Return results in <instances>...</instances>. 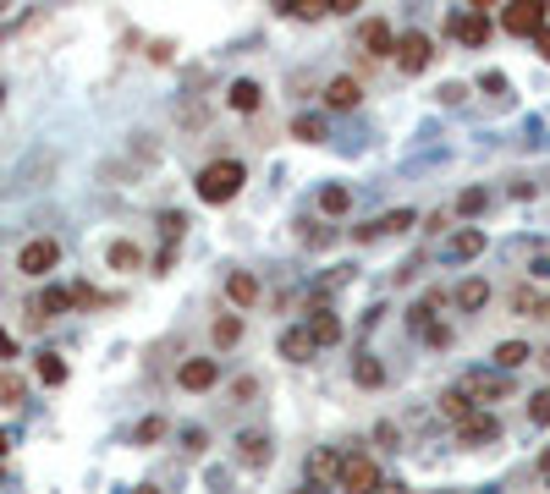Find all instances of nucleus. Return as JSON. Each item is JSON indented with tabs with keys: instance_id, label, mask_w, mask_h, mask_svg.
<instances>
[{
	"instance_id": "19",
	"label": "nucleus",
	"mask_w": 550,
	"mask_h": 494,
	"mask_svg": "<svg viewBox=\"0 0 550 494\" xmlns=\"http://www.w3.org/2000/svg\"><path fill=\"white\" fill-rule=\"evenodd\" d=\"M275 352H281L286 362H308V357H314V341H308V329H303V324H292V329H281V341H275Z\"/></svg>"
},
{
	"instance_id": "22",
	"label": "nucleus",
	"mask_w": 550,
	"mask_h": 494,
	"mask_svg": "<svg viewBox=\"0 0 550 494\" xmlns=\"http://www.w3.org/2000/svg\"><path fill=\"white\" fill-rule=\"evenodd\" d=\"M468 412H479V407L468 401V390H463V385H451V390H440V417H451V423H463Z\"/></svg>"
},
{
	"instance_id": "20",
	"label": "nucleus",
	"mask_w": 550,
	"mask_h": 494,
	"mask_svg": "<svg viewBox=\"0 0 550 494\" xmlns=\"http://www.w3.org/2000/svg\"><path fill=\"white\" fill-rule=\"evenodd\" d=\"M463 390H468V401H496V395H506L512 385H506L501 374H468Z\"/></svg>"
},
{
	"instance_id": "28",
	"label": "nucleus",
	"mask_w": 550,
	"mask_h": 494,
	"mask_svg": "<svg viewBox=\"0 0 550 494\" xmlns=\"http://www.w3.org/2000/svg\"><path fill=\"white\" fill-rule=\"evenodd\" d=\"M281 17H292V22H319V17H325V0H281Z\"/></svg>"
},
{
	"instance_id": "10",
	"label": "nucleus",
	"mask_w": 550,
	"mask_h": 494,
	"mask_svg": "<svg viewBox=\"0 0 550 494\" xmlns=\"http://www.w3.org/2000/svg\"><path fill=\"white\" fill-rule=\"evenodd\" d=\"M270 456H275V440L265 434V428H248V434L237 440V461H242V467H270Z\"/></svg>"
},
{
	"instance_id": "41",
	"label": "nucleus",
	"mask_w": 550,
	"mask_h": 494,
	"mask_svg": "<svg viewBox=\"0 0 550 494\" xmlns=\"http://www.w3.org/2000/svg\"><path fill=\"white\" fill-rule=\"evenodd\" d=\"M463 93H468L463 83H446V88H440V99H446V105H463Z\"/></svg>"
},
{
	"instance_id": "23",
	"label": "nucleus",
	"mask_w": 550,
	"mask_h": 494,
	"mask_svg": "<svg viewBox=\"0 0 550 494\" xmlns=\"http://www.w3.org/2000/svg\"><path fill=\"white\" fill-rule=\"evenodd\" d=\"M105 263H111V270H121V275H133L138 263H144V253H138V242H111V247H105Z\"/></svg>"
},
{
	"instance_id": "40",
	"label": "nucleus",
	"mask_w": 550,
	"mask_h": 494,
	"mask_svg": "<svg viewBox=\"0 0 550 494\" xmlns=\"http://www.w3.org/2000/svg\"><path fill=\"white\" fill-rule=\"evenodd\" d=\"M232 395H237V401H253L259 385H253V379H237V385H232Z\"/></svg>"
},
{
	"instance_id": "7",
	"label": "nucleus",
	"mask_w": 550,
	"mask_h": 494,
	"mask_svg": "<svg viewBox=\"0 0 550 494\" xmlns=\"http://www.w3.org/2000/svg\"><path fill=\"white\" fill-rule=\"evenodd\" d=\"M451 39H463L473 50H484V39H490V17H484V6H463V12H451Z\"/></svg>"
},
{
	"instance_id": "47",
	"label": "nucleus",
	"mask_w": 550,
	"mask_h": 494,
	"mask_svg": "<svg viewBox=\"0 0 550 494\" xmlns=\"http://www.w3.org/2000/svg\"><path fill=\"white\" fill-rule=\"evenodd\" d=\"M292 494H325V489H319V483H308V478H303V489H292Z\"/></svg>"
},
{
	"instance_id": "45",
	"label": "nucleus",
	"mask_w": 550,
	"mask_h": 494,
	"mask_svg": "<svg viewBox=\"0 0 550 494\" xmlns=\"http://www.w3.org/2000/svg\"><path fill=\"white\" fill-rule=\"evenodd\" d=\"M539 50H545V61H550V22L539 28Z\"/></svg>"
},
{
	"instance_id": "16",
	"label": "nucleus",
	"mask_w": 550,
	"mask_h": 494,
	"mask_svg": "<svg viewBox=\"0 0 550 494\" xmlns=\"http://www.w3.org/2000/svg\"><path fill=\"white\" fill-rule=\"evenodd\" d=\"M226 105H232L237 116H253L259 105H265V88H259L253 77H237L232 88H226Z\"/></svg>"
},
{
	"instance_id": "1",
	"label": "nucleus",
	"mask_w": 550,
	"mask_h": 494,
	"mask_svg": "<svg viewBox=\"0 0 550 494\" xmlns=\"http://www.w3.org/2000/svg\"><path fill=\"white\" fill-rule=\"evenodd\" d=\"M242 182H248V171H242L237 159H209L193 187H199V198H204V204H232V198L242 192Z\"/></svg>"
},
{
	"instance_id": "4",
	"label": "nucleus",
	"mask_w": 550,
	"mask_h": 494,
	"mask_svg": "<svg viewBox=\"0 0 550 494\" xmlns=\"http://www.w3.org/2000/svg\"><path fill=\"white\" fill-rule=\"evenodd\" d=\"M545 22H550V6H545V0H512V6L501 12V28L512 33V39H539Z\"/></svg>"
},
{
	"instance_id": "30",
	"label": "nucleus",
	"mask_w": 550,
	"mask_h": 494,
	"mask_svg": "<svg viewBox=\"0 0 550 494\" xmlns=\"http://www.w3.org/2000/svg\"><path fill=\"white\" fill-rule=\"evenodd\" d=\"M28 401V379H17L12 368H0V407H22Z\"/></svg>"
},
{
	"instance_id": "31",
	"label": "nucleus",
	"mask_w": 550,
	"mask_h": 494,
	"mask_svg": "<svg viewBox=\"0 0 550 494\" xmlns=\"http://www.w3.org/2000/svg\"><path fill=\"white\" fill-rule=\"evenodd\" d=\"M292 138L298 143H325V116H292Z\"/></svg>"
},
{
	"instance_id": "17",
	"label": "nucleus",
	"mask_w": 550,
	"mask_h": 494,
	"mask_svg": "<svg viewBox=\"0 0 550 494\" xmlns=\"http://www.w3.org/2000/svg\"><path fill=\"white\" fill-rule=\"evenodd\" d=\"M451 303H457L463 313H484V303H490V280H484V275H468L457 291H451Z\"/></svg>"
},
{
	"instance_id": "25",
	"label": "nucleus",
	"mask_w": 550,
	"mask_h": 494,
	"mask_svg": "<svg viewBox=\"0 0 550 494\" xmlns=\"http://www.w3.org/2000/svg\"><path fill=\"white\" fill-rule=\"evenodd\" d=\"M512 313H517V319H539V313H545V296H539L534 286H517V291H512Z\"/></svg>"
},
{
	"instance_id": "46",
	"label": "nucleus",
	"mask_w": 550,
	"mask_h": 494,
	"mask_svg": "<svg viewBox=\"0 0 550 494\" xmlns=\"http://www.w3.org/2000/svg\"><path fill=\"white\" fill-rule=\"evenodd\" d=\"M380 494H407V483H380Z\"/></svg>"
},
{
	"instance_id": "34",
	"label": "nucleus",
	"mask_w": 550,
	"mask_h": 494,
	"mask_svg": "<svg viewBox=\"0 0 550 494\" xmlns=\"http://www.w3.org/2000/svg\"><path fill=\"white\" fill-rule=\"evenodd\" d=\"M484 204H490V192H484V187H463L457 192V215H484Z\"/></svg>"
},
{
	"instance_id": "33",
	"label": "nucleus",
	"mask_w": 550,
	"mask_h": 494,
	"mask_svg": "<svg viewBox=\"0 0 550 494\" xmlns=\"http://www.w3.org/2000/svg\"><path fill=\"white\" fill-rule=\"evenodd\" d=\"M166 428H171L166 417H144V423L133 428V445H154V440H166Z\"/></svg>"
},
{
	"instance_id": "29",
	"label": "nucleus",
	"mask_w": 550,
	"mask_h": 494,
	"mask_svg": "<svg viewBox=\"0 0 550 494\" xmlns=\"http://www.w3.org/2000/svg\"><path fill=\"white\" fill-rule=\"evenodd\" d=\"M209 336H215V346H237V341H242V319H237V313H220V319L209 324Z\"/></svg>"
},
{
	"instance_id": "42",
	"label": "nucleus",
	"mask_w": 550,
	"mask_h": 494,
	"mask_svg": "<svg viewBox=\"0 0 550 494\" xmlns=\"http://www.w3.org/2000/svg\"><path fill=\"white\" fill-rule=\"evenodd\" d=\"M182 450H204V434H199V428H182Z\"/></svg>"
},
{
	"instance_id": "6",
	"label": "nucleus",
	"mask_w": 550,
	"mask_h": 494,
	"mask_svg": "<svg viewBox=\"0 0 550 494\" xmlns=\"http://www.w3.org/2000/svg\"><path fill=\"white\" fill-rule=\"evenodd\" d=\"M501 440V417L496 412H468L457 423V445L463 450H484V445H496Z\"/></svg>"
},
{
	"instance_id": "36",
	"label": "nucleus",
	"mask_w": 550,
	"mask_h": 494,
	"mask_svg": "<svg viewBox=\"0 0 550 494\" xmlns=\"http://www.w3.org/2000/svg\"><path fill=\"white\" fill-rule=\"evenodd\" d=\"M182 231H187V220H182L176 209L160 215V237H166V247H176V242H182Z\"/></svg>"
},
{
	"instance_id": "35",
	"label": "nucleus",
	"mask_w": 550,
	"mask_h": 494,
	"mask_svg": "<svg viewBox=\"0 0 550 494\" xmlns=\"http://www.w3.org/2000/svg\"><path fill=\"white\" fill-rule=\"evenodd\" d=\"M529 423H534V428H550V390H534V395H529Z\"/></svg>"
},
{
	"instance_id": "49",
	"label": "nucleus",
	"mask_w": 550,
	"mask_h": 494,
	"mask_svg": "<svg viewBox=\"0 0 550 494\" xmlns=\"http://www.w3.org/2000/svg\"><path fill=\"white\" fill-rule=\"evenodd\" d=\"M133 494H160V489H154V483H138V489H133Z\"/></svg>"
},
{
	"instance_id": "32",
	"label": "nucleus",
	"mask_w": 550,
	"mask_h": 494,
	"mask_svg": "<svg viewBox=\"0 0 550 494\" xmlns=\"http://www.w3.org/2000/svg\"><path fill=\"white\" fill-rule=\"evenodd\" d=\"M319 209H325V215H347V209H352V192H347V187H336V182H331V187H319Z\"/></svg>"
},
{
	"instance_id": "14",
	"label": "nucleus",
	"mask_w": 550,
	"mask_h": 494,
	"mask_svg": "<svg viewBox=\"0 0 550 494\" xmlns=\"http://www.w3.org/2000/svg\"><path fill=\"white\" fill-rule=\"evenodd\" d=\"M226 296H232V308H253L259 296H265V286H259L253 270H232L226 275Z\"/></svg>"
},
{
	"instance_id": "38",
	"label": "nucleus",
	"mask_w": 550,
	"mask_h": 494,
	"mask_svg": "<svg viewBox=\"0 0 550 494\" xmlns=\"http://www.w3.org/2000/svg\"><path fill=\"white\" fill-rule=\"evenodd\" d=\"M418 341H424V346H451V329H446V324H430Z\"/></svg>"
},
{
	"instance_id": "26",
	"label": "nucleus",
	"mask_w": 550,
	"mask_h": 494,
	"mask_svg": "<svg viewBox=\"0 0 550 494\" xmlns=\"http://www.w3.org/2000/svg\"><path fill=\"white\" fill-rule=\"evenodd\" d=\"M529 357H534V352H529V341H501V346H496V368H506V374H512V368H523Z\"/></svg>"
},
{
	"instance_id": "12",
	"label": "nucleus",
	"mask_w": 550,
	"mask_h": 494,
	"mask_svg": "<svg viewBox=\"0 0 550 494\" xmlns=\"http://www.w3.org/2000/svg\"><path fill=\"white\" fill-rule=\"evenodd\" d=\"M358 45H364L374 61H385V55H391V45H397V28H391V22H380V17H369V22L358 28Z\"/></svg>"
},
{
	"instance_id": "2",
	"label": "nucleus",
	"mask_w": 550,
	"mask_h": 494,
	"mask_svg": "<svg viewBox=\"0 0 550 494\" xmlns=\"http://www.w3.org/2000/svg\"><path fill=\"white\" fill-rule=\"evenodd\" d=\"M391 61H397V72H407V77L430 72V61H435V45H430V33H418V28L397 33V45H391Z\"/></svg>"
},
{
	"instance_id": "44",
	"label": "nucleus",
	"mask_w": 550,
	"mask_h": 494,
	"mask_svg": "<svg viewBox=\"0 0 550 494\" xmlns=\"http://www.w3.org/2000/svg\"><path fill=\"white\" fill-rule=\"evenodd\" d=\"M529 270H534V275H539V280H550V253H539V258H534V263H529Z\"/></svg>"
},
{
	"instance_id": "9",
	"label": "nucleus",
	"mask_w": 550,
	"mask_h": 494,
	"mask_svg": "<svg viewBox=\"0 0 550 494\" xmlns=\"http://www.w3.org/2000/svg\"><path fill=\"white\" fill-rule=\"evenodd\" d=\"M484 253V231L479 225H463V231H451V237L440 242V258L446 263H468V258H479Z\"/></svg>"
},
{
	"instance_id": "50",
	"label": "nucleus",
	"mask_w": 550,
	"mask_h": 494,
	"mask_svg": "<svg viewBox=\"0 0 550 494\" xmlns=\"http://www.w3.org/2000/svg\"><path fill=\"white\" fill-rule=\"evenodd\" d=\"M6 450H12V440H6V434H0V456H6Z\"/></svg>"
},
{
	"instance_id": "27",
	"label": "nucleus",
	"mask_w": 550,
	"mask_h": 494,
	"mask_svg": "<svg viewBox=\"0 0 550 494\" xmlns=\"http://www.w3.org/2000/svg\"><path fill=\"white\" fill-rule=\"evenodd\" d=\"M34 374H39V385H67V362H61L55 352H39L34 357Z\"/></svg>"
},
{
	"instance_id": "11",
	"label": "nucleus",
	"mask_w": 550,
	"mask_h": 494,
	"mask_svg": "<svg viewBox=\"0 0 550 494\" xmlns=\"http://www.w3.org/2000/svg\"><path fill=\"white\" fill-rule=\"evenodd\" d=\"M215 379H220V362H215V357H187L182 368H176V385H182V390H193V395L209 390Z\"/></svg>"
},
{
	"instance_id": "37",
	"label": "nucleus",
	"mask_w": 550,
	"mask_h": 494,
	"mask_svg": "<svg viewBox=\"0 0 550 494\" xmlns=\"http://www.w3.org/2000/svg\"><path fill=\"white\" fill-rule=\"evenodd\" d=\"M67 296H72V308H100V303H105L94 286H67Z\"/></svg>"
},
{
	"instance_id": "15",
	"label": "nucleus",
	"mask_w": 550,
	"mask_h": 494,
	"mask_svg": "<svg viewBox=\"0 0 550 494\" xmlns=\"http://www.w3.org/2000/svg\"><path fill=\"white\" fill-rule=\"evenodd\" d=\"M358 99H364V83L352 77V72H341V77L325 83V105H331V110H352Z\"/></svg>"
},
{
	"instance_id": "3",
	"label": "nucleus",
	"mask_w": 550,
	"mask_h": 494,
	"mask_svg": "<svg viewBox=\"0 0 550 494\" xmlns=\"http://www.w3.org/2000/svg\"><path fill=\"white\" fill-rule=\"evenodd\" d=\"M336 483H341V494H380V467H374V456H364V450L341 456Z\"/></svg>"
},
{
	"instance_id": "39",
	"label": "nucleus",
	"mask_w": 550,
	"mask_h": 494,
	"mask_svg": "<svg viewBox=\"0 0 550 494\" xmlns=\"http://www.w3.org/2000/svg\"><path fill=\"white\" fill-rule=\"evenodd\" d=\"M303 242H308V247H325V242H336V231H325V225H319V231H303Z\"/></svg>"
},
{
	"instance_id": "18",
	"label": "nucleus",
	"mask_w": 550,
	"mask_h": 494,
	"mask_svg": "<svg viewBox=\"0 0 550 494\" xmlns=\"http://www.w3.org/2000/svg\"><path fill=\"white\" fill-rule=\"evenodd\" d=\"M72 308V296H67V286H45L34 303H28V313H34V324L39 319H55V313H67Z\"/></svg>"
},
{
	"instance_id": "8",
	"label": "nucleus",
	"mask_w": 550,
	"mask_h": 494,
	"mask_svg": "<svg viewBox=\"0 0 550 494\" xmlns=\"http://www.w3.org/2000/svg\"><path fill=\"white\" fill-rule=\"evenodd\" d=\"M413 209H391V215H380V220H369V225H358L352 231V242H380V237H402V231H413Z\"/></svg>"
},
{
	"instance_id": "21",
	"label": "nucleus",
	"mask_w": 550,
	"mask_h": 494,
	"mask_svg": "<svg viewBox=\"0 0 550 494\" xmlns=\"http://www.w3.org/2000/svg\"><path fill=\"white\" fill-rule=\"evenodd\" d=\"M336 467H341V456H336L331 445H325V450H314V456H308V483H319V489H325V483L336 478Z\"/></svg>"
},
{
	"instance_id": "48",
	"label": "nucleus",
	"mask_w": 550,
	"mask_h": 494,
	"mask_svg": "<svg viewBox=\"0 0 550 494\" xmlns=\"http://www.w3.org/2000/svg\"><path fill=\"white\" fill-rule=\"evenodd\" d=\"M539 473H545V478H550V450H545V456H539Z\"/></svg>"
},
{
	"instance_id": "13",
	"label": "nucleus",
	"mask_w": 550,
	"mask_h": 494,
	"mask_svg": "<svg viewBox=\"0 0 550 494\" xmlns=\"http://www.w3.org/2000/svg\"><path fill=\"white\" fill-rule=\"evenodd\" d=\"M303 329H308L314 352H319V346H336V341H341V319H336L331 308H319V303H314V313H308V324H303Z\"/></svg>"
},
{
	"instance_id": "43",
	"label": "nucleus",
	"mask_w": 550,
	"mask_h": 494,
	"mask_svg": "<svg viewBox=\"0 0 550 494\" xmlns=\"http://www.w3.org/2000/svg\"><path fill=\"white\" fill-rule=\"evenodd\" d=\"M12 357H17V341L6 336V329H0V362H12Z\"/></svg>"
},
{
	"instance_id": "5",
	"label": "nucleus",
	"mask_w": 550,
	"mask_h": 494,
	"mask_svg": "<svg viewBox=\"0 0 550 494\" xmlns=\"http://www.w3.org/2000/svg\"><path fill=\"white\" fill-rule=\"evenodd\" d=\"M55 263H61V242L55 237H34V242H22V253H17V270L28 280H45Z\"/></svg>"
},
{
	"instance_id": "24",
	"label": "nucleus",
	"mask_w": 550,
	"mask_h": 494,
	"mask_svg": "<svg viewBox=\"0 0 550 494\" xmlns=\"http://www.w3.org/2000/svg\"><path fill=\"white\" fill-rule=\"evenodd\" d=\"M352 379H358L364 390H380V385H385V362H380V357H369V352H364V357H352Z\"/></svg>"
}]
</instances>
